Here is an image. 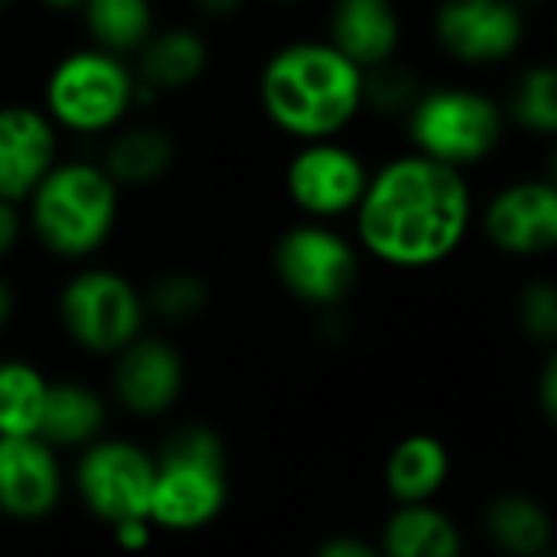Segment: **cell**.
I'll use <instances>...</instances> for the list:
<instances>
[{
	"label": "cell",
	"mask_w": 557,
	"mask_h": 557,
	"mask_svg": "<svg viewBox=\"0 0 557 557\" xmlns=\"http://www.w3.org/2000/svg\"><path fill=\"white\" fill-rule=\"evenodd\" d=\"M428 88L421 85L418 72L398 59L382 62L375 69H366V85H362V101L369 111L382 117H408L411 108L421 101Z\"/></svg>",
	"instance_id": "27"
},
{
	"label": "cell",
	"mask_w": 557,
	"mask_h": 557,
	"mask_svg": "<svg viewBox=\"0 0 557 557\" xmlns=\"http://www.w3.org/2000/svg\"><path fill=\"white\" fill-rule=\"evenodd\" d=\"M147 317L163 323H189L209 307V284L196 271H166L147 290Z\"/></svg>",
	"instance_id": "26"
},
{
	"label": "cell",
	"mask_w": 557,
	"mask_h": 557,
	"mask_svg": "<svg viewBox=\"0 0 557 557\" xmlns=\"http://www.w3.org/2000/svg\"><path fill=\"white\" fill-rule=\"evenodd\" d=\"M352 219L356 242L369 258L398 271H428L467 242L473 189L463 170L411 150L372 173Z\"/></svg>",
	"instance_id": "1"
},
{
	"label": "cell",
	"mask_w": 557,
	"mask_h": 557,
	"mask_svg": "<svg viewBox=\"0 0 557 557\" xmlns=\"http://www.w3.org/2000/svg\"><path fill=\"white\" fill-rule=\"evenodd\" d=\"M157 483V457L134 441L101 437L82 450L75 467V486L82 506L104 525L131 519H150ZM153 522V519H150Z\"/></svg>",
	"instance_id": "9"
},
{
	"label": "cell",
	"mask_w": 557,
	"mask_h": 557,
	"mask_svg": "<svg viewBox=\"0 0 557 557\" xmlns=\"http://www.w3.org/2000/svg\"><path fill=\"white\" fill-rule=\"evenodd\" d=\"M104 421H108L104 398L91 385L52 382L36 437H42L52 450H65V447L85 450L95 441H101Z\"/></svg>",
	"instance_id": "23"
},
{
	"label": "cell",
	"mask_w": 557,
	"mask_h": 557,
	"mask_svg": "<svg viewBox=\"0 0 557 557\" xmlns=\"http://www.w3.org/2000/svg\"><path fill=\"white\" fill-rule=\"evenodd\" d=\"M271 3H277V7H297V3H304V0H271Z\"/></svg>",
	"instance_id": "38"
},
{
	"label": "cell",
	"mask_w": 557,
	"mask_h": 557,
	"mask_svg": "<svg viewBox=\"0 0 557 557\" xmlns=\"http://www.w3.org/2000/svg\"><path fill=\"white\" fill-rule=\"evenodd\" d=\"M114 398L137 418L170 411L183 392L186 366L180 349L160 336H137L114 356Z\"/></svg>",
	"instance_id": "14"
},
{
	"label": "cell",
	"mask_w": 557,
	"mask_h": 557,
	"mask_svg": "<svg viewBox=\"0 0 557 557\" xmlns=\"http://www.w3.org/2000/svg\"><path fill=\"white\" fill-rule=\"evenodd\" d=\"M486 242L509 258H545L557 251V186L545 176L503 186L483 209Z\"/></svg>",
	"instance_id": "12"
},
{
	"label": "cell",
	"mask_w": 557,
	"mask_h": 557,
	"mask_svg": "<svg viewBox=\"0 0 557 557\" xmlns=\"http://www.w3.org/2000/svg\"><path fill=\"white\" fill-rule=\"evenodd\" d=\"M153 457V525L170 532H199L212 525L228 499V467L222 437L206 424H183L160 444Z\"/></svg>",
	"instance_id": "5"
},
{
	"label": "cell",
	"mask_w": 557,
	"mask_h": 557,
	"mask_svg": "<svg viewBox=\"0 0 557 557\" xmlns=\"http://www.w3.org/2000/svg\"><path fill=\"white\" fill-rule=\"evenodd\" d=\"M140 78V108H150L160 95H180L196 88L212 69V42L193 23H160L150 42L134 55Z\"/></svg>",
	"instance_id": "16"
},
{
	"label": "cell",
	"mask_w": 557,
	"mask_h": 557,
	"mask_svg": "<svg viewBox=\"0 0 557 557\" xmlns=\"http://www.w3.org/2000/svg\"><path fill=\"white\" fill-rule=\"evenodd\" d=\"M372 170L366 160L336 140L300 144L297 153L284 166V193L297 212L310 222H336L343 215H356Z\"/></svg>",
	"instance_id": "10"
},
{
	"label": "cell",
	"mask_w": 557,
	"mask_h": 557,
	"mask_svg": "<svg viewBox=\"0 0 557 557\" xmlns=\"http://www.w3.org/2000/svg\"><path fill=\"white\" fill-rule=\"evenodd\" d=\"M13 310H16V294H13V287L0 277V330L13 320Z\"/></svg>",
	"instance_id": "35"
},
{
	"label": "cell",
	"mask_w": 557,
	"mask_h": 557,
	"mask_svg": "<svg viewBox=\"0 0 557 557\" xmlns=\"http://www.w3.org/2000/svg\"><path fill=\"white\" fill-rule=\"evenodd\" d=\"M62 160V134L39 101H0V199L26 206Z\"/></svg>",
	"instance_id": "13"
},
{
	"label": "cell",
	"mask_w": 557,
	"mask_h": 557,
	"mask_svg": "<svg viewBox=\"0 0 557 557\" xmlns=\"http://www.w3.org/2000/svg\"><path fill=\"white\" fill-rule=\"evenodd\" d=\"M39 108L62 137L104 140L144 111L137 69L91 42L72 46L46 69Z\"/></svg>",
	"instance_id": "4"
},
{
	"label": "cell",
	"mask_w": 557,
	"mask_h": 557,
	"mask_svg": "<svg viewBox=\"0 0 557 557\" xmlns=\"http://www.w3.org/2000/svg\"><path fill=\"white\" fill-rule=\"evenodd\" d=\"M366 72L330 39L277 46L258 72V104L274 131L290 140H336L366 111Z\"/></svg>",
	"instance_id": "2"
},
{
	"label": "cell",
	"mask_w": 557,
	"mask_h": 557,
	"mask_svg": "<svg viewBox=\"0 0 557 557\" xmlns=\"http://www.w3.org/2000/svg\"><path fill=\"white\" fill-rule=\"evenodd\" d=\"M78 20L85 42L131 62L160 29L157 0H85Z\"/></svg>",
	"instance_id": "22"
},
{
	"label": "cell",
	"mask_w": 557,
	"mask_h": 557,
	"mask_svg": "<svg viewBox=\"0 0 557 557\" xmlns=\"http://www.w3.org/2000/svg\"><path fill=\"white\" fill-rule=\"evenodd\" d=\"M62 499V467L42 437H0V512L16 522L46 519Z\"/></svg>",
	"instance_id": "15"
},
{
	"label": "cell",
	"mask_w": 557,
	"mask_h": 557,
	"mask_svg": "<svg viewBox=\"0 0 557 557\" xmlns=\"http://www.w3.org/2000/svg\"><path fill=\"white\" fill-rule=\"evenodd\" d=\"M401 36L405 23L395 0H333L330 7L326 39L362 72L398 59Z\"/></svg>",
	"instance_id": "18"
},
{
	"label": "cell",
	"mask_w": 557,
	"mask_h": 557,
	"mask_svg": "<svg viewBox=\"0 0 557 557\" xmlns=\"http://www.w3.org/2000/svg\"><path fill=\"white\" fill-rule=\"evenodd\" d=\"M98 160L121 186V193H140L160 186L173 173L180 160V144L170 127L137 114L101 140Z\"/></svg>",
	"instance_id": "17"
},
{
	"label": "cell",
	"mask_w": 557,
	"mask_h": 557,
	"mask_svg": "<svg viewBox=\"0 0 557 557\" xmlns=\"http://www.w3.org/2000/svg\"><path fill=\"white\" fill-rule=\"evenodd\" d=\"M542 557H557V548H555V552H548V555H542Z\"/></svg>",
	"instance_id": "40"
},
{
	"label": "cell",
	"mask_w": 557,
	"mask_h": 557,
	"mask_svg": "<svg viewBox=\"0 0 557 557\" xmlns=\"http://www.w3.org/2000/svg\"><path fill=\"white\" fill-rule=\"evenodd\" d=\"M39 10H46V13H52V16H78V10L85 7V0H33Z\"/></svg>",
	"instance_id": "34"
},
{
	"label": "cell",
	"mask_w": 557,
	"mask_h": 557,
	"mask_svg": "<svg viewBox=\"0 0 557 557\" xmlns=\"http://www.w3.org/2000/svg\"><path fill=\"white\" fill-rule=\"evenodd\" d=\"M271 264L281 287L313 310L343 307L359 281V248L330 222L290 225L277 238Z\"/></svg>",
	"instance_id": "8"
},
{
	"label": "cell",
	"mask_w": 557,
	"mask_h": 557,
	"mask_svg": "<svg viewBox=\"0 0 557 557\" xmlns=\"http://www.w3.org/2000/svg\"><path fill=\"white\" fill-rule=\"evenodd\" d=\"M516 3L525 10V7H542V3H548V0H516Z\"/></svg>",
	"instance_id": "37"
},
{
	"label": "cell",
	"mask_w": 557,
	"mask_h": 557,
	"mask_svg": "<svg viewBox=\"0 0 557 557\" xmlns=\"http://www.w3.org/2000/svg\"><path fill=\"white\" fill-rule=\"evenodd\" d=\"M310 557H385L379 542H366L359 535H330L323 539Z\"/></svg>",
	"instance_id": "29"
},
{
	"label": "cell",
	"mask_w": 557,
	"mask_h": 557,
	"mask_svg": "<svg viewBox=\"0 0 557 557\" xmlns=\"http://www.w3.org/2000/svg\"><path fill=\"white\" fill-rule=\"evenodd\" d=\"M121 196L98 157H62L23 206L26 232L59 261H88L111 242Z\"/></svg>",
	"instance_id": "3"
},
{
	"label": "cell",
	"mask_w": 557,
	"mask_h": 557,
	"mask_svg": "<svg viewBox=\"0 0 557 557\" xmlns=\"http://www.w3.org/2000/svg\"><path fill=\"white\" fill-rule=\"evenodd\" d=\"M539 408L545 414V421L557 428V346L548 352V359L542 362V372H539Z\"/></svg>",
	"instance_id": "30"
},
{
	"label": "cell",
	"mask_w": 557,
	"mask_h": 557,
	"mask_svg": "<svg viewBox=\"0 0 557 557\" xmlns=\"http://www.w3.org/2000/svg\"><path fill=\"white\" fill-rule=\"evenodd\" d=\"M23 232H26L23 209H20V206H13V202H3V199H0V258H3V255H10V251L20 245Z\"/></svg>",
	"instance_id": "31"
},
{
	"label": "cell",
	"mask_w": 557,
	"mask_h": 557,
	"mask_svg": "<svg viewBox=\"0 0 557 557\" xmlns=\"http://www.w3.org/2000/svg\"><path fill=\"white\" fill-rule=\"evenodd\" d=\"M153 529L157 525L150 519H131V522L114 525L111 532H114L117 548H124V552H144L150 545V539H153Z\"/></svg>",
	"instance_id": "32"
},
{
	"label": "cell",
	"mask_w": 557,
	"mask_h": 557,
	"mask_svg": "<svg viewBox=\"0 0 557 557\" xmlns=\"http://www.w3.org/2000/svg\"><path fill=\"white\" fill-rule=\"evenodd\" d=\"M454 470L450 447L428 431L401 437L385 460V490L395 506H424L441 496Z\"/></svg>",
	"instance_id": "19"
},
{
	"label": "cell",
	"mask_w": 557,
	"mask_h": 557,
	"mask_svg": "<svg viewBox=\"0 0 557 557\" xmlns=\"http://www.w3.org/2000/svg\"><path fill=\"white\" fill-rule=\"evenodd\" d=\"M545 180L557 186V140H552V150L545 157Z\"/></svg>",
	"instance_id": "36"
},
{
	"label": "cell",
	"mask_w": 557,
	"mask_h": 557,
	"mask_svg": "<svg viewBox=\"0 0 557 557\" xmlns=\"http://www.w3.org/2000/svg\"><path fill=\"white\" fill-rule=\"evenodd\" d=\"M49 379L23 359L0 362V437H36L49 398Z\"/></svg>",
	"instance_id": "24"
},
{
	"label": "cell",
	"mask_w": 557,
	"mask_h": 557,
	"mask_svg": "<svg viewBox=\"0 0 557 557\" xmlns=\"http://www.w3.org/2000/svg\"><path fill=\"white\" fill-rule=\"evenodd\" d=\"M59 320L72 343L95 356H117L144 336V290L114 268L88 264L59 290Z\"/></svg>",
	"instance_id": "7"
},
{
	"label": "cell",
	"mask_w": 557,
	"mask_h": 557,
	"mask_svg": "<svg viewBox=\"0 0 557 557\" xmlns=\"http://www.w3.org/2000/svg\"><path fill=\"white\" fill-rule=\"evenodd\" d=\"M13 3H16V0H0V13H7V10H10Z\"/></svg>",
	"instance_id": "39"
},
{
	"label": "cell",
	"mask_w": 557,
	"mask_h": 557,
	"mask_svg": "<svg viewBox=\"0 0 557 557\" xmlns=\"http://www.w3.org/2000/svg\"><path fill=\"white\" fill-rule=\"evenodd\" d=\"M408 140L414 153L467 170L490 160L506 137V104L470 85H437L411 108Z\"/></svg>",
	"instance_id": "6"
},
{
	"label": "cell",
	"mask_w": 557,
	"mask_h": 557,
	"mask_svg": "<svg viewBox=\"0 0 557 557\" xmlns=\"http://www.w3.org/2000/svg\"><path fill=\"white\" fill-rule=\"evenodd\" d=\"M555 36H557V29H555Z\"/></svg>",
	"instance_id": "41"
},
{
	"label": "cell",
	"mask_w": 557,
	"mask_h": 557,
	"mask_svg": "<svg viewBox=\"0 0 557 557\" xmlns=\"http://www.w3.org/2000/svg\"><path fill=\"white\" fill-rule=\"evenodd\" d=\"M516 323L519 330L539 343L557 346V281L555 277H535L519 290L516 300Z\"/></svg>",
	"instance_id": "28"
},
{
	"label": "cell",
	"mask_w": 557,
	"mask_h": 557,
	"mask_svg": "<svg viewBox=\"0 0 557 557\" xmlns=\"http://www.w3.org/2000/svg\"><path fill=\"white\" fill-rule=\"evenodd\" d=\"M189 7L202 16V20H215V23H225V20H235L248 0H189Z\"/></svg>",
	"instance_id": "33"
},
{
	"label": "cell",
	"mask_w": 557,
	"mask_h": 557,
	"mask_svg": "<svg viewBox=\"0 0 557 557\" xmlns=\"http://www.w3.org/2000/svg\"><path fill=\"white\" fill-rule=\"evenodd\" d=\"M483 535L506 557H542L555 552V519L529 493H496L483 506Z\"/></svg>",
	"instance_id": "20"
},
{
	"label": "cell",
	"mask_w": 557,
	"mask_h": 557,
	"mask_svg": "<svg viewBox=\"0 0 557 557\" xmlns=\"http://www.w3.org/2000/svg\"><path fill=\"white\" fill-rule=\"evenodd\" d=\"M529 23L516 0H441L434 39L460 65H499L525 42Z\"/></svg>",
	"instance_id": "11"
},
{
	"label": "cell",
	"mask_w": 557,
	"mask_h": 557,
	"mask_svg": "<svg viewBox=\"0 0 557 557\" xmlns=\"http://www.w3.org/2000/svg\"><path fill=\"white\" fill-rule=\"evenodd\" d=\"M506 114L516 127L557 140V62L522 69L506 95Z\"/></svg>",
	"instance_id": "25"
},
{
	"label": "cell",
	"mask_w": 557,
	"mask_h": 557,
	"mask_svg": "<svg viewBox=\"0 0 557 557\" xmlns=\"http://www.w3.org/2000/svg\"><path fill=\"white\" fill-rule=\"evenodd\" d=\"M379 548L385 557H463L467 539L450 512L424 503L395 506L382 525Z\"/></svg>",
	"instance_id": "21"
}]
</instances>
